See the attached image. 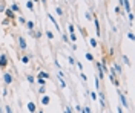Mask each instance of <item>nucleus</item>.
<instances>
[{"instance_id":"9d476101","label":"nucleus","mask_w":135,"mask_h":113,"mask_svg":"<svg viewBox=\"0 0 135 113\" xmlns=\"http://www.w3.org/2000/svg\"><path fill=\"white\" fill-rule=\"evenodd\" d=\"M118 113H123V112H121V109H120V110H118Z\"/></svg>"},{"instance_id":"1a4fd4ad","label":"nucleus","mask_w":135,"mask_h":113,"mask_svg":"<svg viewBox=\"0 0 135 113\" xmlns=\"http://www.w3.org/2000/svg\"><path fill=\"white\" fill-rule=\"evenodd\" d=\"M66 113H71V110H69V109H66Z\"/></svg>"},{"instance_id":"0eeeda50","label":"nucleus","mask_w":135,"mask_h":113,"mask_svg":"<svg viewBox=\"0 0 135 113\" xmlns=\"http://www.w3.org/2000/svg\"><path fill=\"white\" fill-rule=\"evenodd\" d=\"M83 113H91V110L89 109H83Z\"/></svg>"},{"instance_id":"f257e3e1","label":"nucleus","mask_w":135,"mask_h":113,"mask_svg":"<svg viewBox=\"0 0 135 113\" xmlns=\"http://www.w3.org/2000/svg\"><path fill=\"white\" fill-rule=\"evenodd\" d=\"M5 66H6V57L2 55V58H0V67H5Z\"/></svg>"},{"instance_id":"423d86ee","label":"nucleus","mask_w":135,"mask_h":113,"mask_svg":"<svg viewBox=\"0 0 135 113\" xmlns=\"http://www.w3.org/2000/svg\"><path fill=\"white\" fill-rule=\"evenodd\" d=\"M57 12H59L60 15H61V14H63V9H61V8H57Z\"/></svg>"},{"instance_id":"7ed1b4c3","label":"nucleus","mask_w":135,"mask_h":113,"mask_svg":"<svg viewBox=\"0 0 135 113\" xmlns=\"http://www.w3.org/2000/svg\"><path fill=\"white\" fill-rule=\"evenodd\" d=\"M18 41H20V47H22V49H25V47H26V43H25V40H23V38L20 37V38H18Z\"/></svg>"},{"instance_id":"f03ea898","label":"nucleus","mask_w":135,"mask_h":113,"mask_svg":"<svg viewBox=\"0 0 135 113\" xmlns=\"http://www.w3.org/2000/svg\"><path fill=\"white\" fill-rule=\"evenodd\" d=\"M11 81H12V77H11L9 73H6V75H5V83H6V84H9Z\"/></svg>"},{"instance_id":"20e7f679","label":"nucleus","mask_w":135,"mask_h":113,"mask_svg":"<svg viewBox=\"0 0 135 113\" xmlns=\"http://www.w3.org/2000/svg\"><path fill=\"white\" fill-rule=\"evenodd\" d=\"M48 103H49V98H48V96H45V98H43V104H48Z\"/></svg>"},{"instance_id":"39448f33","label":"nucleus","mask_w":135,"mask_h":113,"mask_svg":"<svg viewBox=\"0 0 135 113\" xmlns=\"http://www.w3.org/2000/svg\"><path fill=\"white\" fill-rule=\"evenodd\" d=\"M28 109H29L31 112H34V110H35V107H34V104H29V105H28Z\"/></svg>"},{"instance_id":"6e6552de","label":"nucleus","mask_w":135,"mask_h":113,"mask_svg":"<svg viewBox=\"0 0 135 113\" xmlns=\"http://www.w3.org/2000/svg\"><path fill=\"white\" fill-rule=\"evenodd\" d=\"M6 112H8V113H12V110H11V107H6Z\"/></svg>"}]
</instances>
